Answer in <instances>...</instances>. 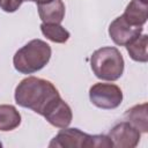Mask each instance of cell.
Returning a JSON list of instances; mask_svg holds the SVG:
<instances>
[{
    "instance_id": "6da1fadb",
    "label": "cell",
    "mask_w": 148,
    "mask_h": 148,
    "mask_svg": "<svg viewBox=\"0 0 148 148\" xmlns=\"http://www.w3.org/2000/svg\"><path fill=\"white\" fill-rule=\"evenodd\" d=\"M14 96L16 104L43 116L47 106L59 97L60 94L51 81L28 76L16 86Z\"/></svg>"
},
{
    "instance_id": "7a4b0ae2",
    "label": "cell",
    "mask_w": 148,
    "mask_h": 148,
    "mask_svg": "<svg viewBox=\"0 0 148 148\" xmlns=\"http://www.w3.org/2000/svg\"><path fill=\"white\" fill-rule=\"evenodd\" d=\"M51 46L42 39H32L16 51L13 64L17 72L32 74L44 68L51 59Z\"/></svg>"
},
{
    "instance_id": "3957f363",
    "label": "cell",
    "mask_w": 148,
    "mask_h": 148,
    "mask_svg": "<svg viewBox=\"0 0 148 148\" xmlns=\"http://www.w3.org/2000/svg\"><path fill=\"white\" fill-rule=\"evenodd\" d=\"M90 66L96 77L104 81H116L124 73V58L120 51L113 46H104L90 57Z\"/></svg>"
},
{
    "instance_id": "277c9868",
    "label": "cell",
    "mask_w": 148,
    "mask_h": 148,
    "mask_svg": "<svg viewBox=\"0 0 148 148\" xmlns=\"http://www.w3.org/2000/svg\"><path fill=\"white\" fill-rule=\"evenodd\" d=\"M90 102L103 110L118 108L123 102V91L114 83H95L89 89Z\"/></svg>"
},
{
    "instance_id": "5b68a950",
    "label": "cell",
    "mask_w": 148,
    "mask_h": 148,
    "mask_svg": "<svg viewBox=\"0 0 148 148\" xmlns=\"http://www.w3.org/2000/svg\"><path fill=\"white\" fill-rule=\"evenodd\" d=\"M91 135L80 131L79 128H62L51 140V148H90Z\"/></svg>"
},
{
    "instance_id": "8992f818",
    "label": "cell",
    "mask_w": 148,
    "mask_h": 148,
    "mask_svg": "<svg viewBox=\"0 0 148 148\" xmlns=\"http://www.w3.org/2000/svg\"><path fill=\"white\" fill-rule=\"evenodd\" d=\"M113 147L117 148H134L138 146L141 132L128 121H121L114 125L109 133Z\"/></svg>"
},
{
    "instance_id": "52a82bcc",
    "label": "cell",
    "mask_w": 148,
    "mask_h": 148,
    "mask_svg": "<svg viewBox=\"0 0 148 148\" xmlns=\"http://www.w3.org/2000/svg\"><path fill=\"white\" fill-rule=\"evenodd\" d=\"M142 27L131 25L123 16L116 17L109 25V36L114 44L119 46H125L135 37L142 34Z\"/></svg>"
},
{
    "instance_id": "ba28073f",
    "label": "cell",
    "mask_w": 148,
    "mask_h": 148,
    "mask_svg": "<svg viewBox=\"0 0 148 148\" xmlns=\"http://www.w3.org/2000/svg\"><path fill=\"white\" fill-rule=\"evenodd\" d=\"M43 117L52 126L58 128L68 127L73 119V112L71 106L59 96L57 97L45 110Z\"/></svg>"
},
{
    "instance_id": "9c48e42d",
    "label": "cell",
    "mask_w": 148,
    "mask_h": 148,
    "mask_svg": "<svg viewBox=\"0 0 148 148\" xmlns=\"http://www.w3.org/2000/svg\"><path fill=\"white\" fill-rule=\"evenodd\" d=\"M38 15L43 23L60 24L65 17V3L62 0H52L46 3L37 5Z\"/></svg>"
},
{
    "instance_id": "30bf717a",
    "label": "cell",
    "mask_w": 148,
    "mask_h": 148,
    "mask_svg": "<svg viewBox=\"0 0 148 148\" xmlns=\"http://www.w3.org/2000/svg\"><path fill=\"white\" fill-rule=\"evenodd\" d=\"M121 16L131 25L142 27L148 18V2L142 0H131Z\"/></svg>"
},
{
    "instance_id": "8fae6325",
    "label": "cell",
    "mask_w": 148,
    "mask_h": 148,
    "mask_svg": "<svg viewBox=\"0 0 148 148\" xmlns=\"http://www.w3.org/2000/svg\"><path fill=\"white\" fill-rule=\"evenodd\" d=\"M147 106L148 104L141 103L130 108L125 112V119L130 124H132L135 128H138L142 133L148 132V117H147Z\"/></svg>"
},
{
    "instance_id": "7c38bea8",
    "label": "cell",
    "mask_w": 148,
    "mask_h": 148,
    "mask_svg": "<svg viewBox=\"0 0 148 148\" xmlns=\"http://www.w3.org/2000/svg\"><path fill=\"white\" fill-rule=\"evenodd\" d=\"M21 124V114L14 105H0V132H9L18 127Z\"/></svg>"
},
{
    "instance_id": "4fadbf2b",
    "label": "cell",
    "mask_w": 148,
    "mask_h": 148,
    "mask_svg": "<svg viewBox=\"0 0 148 148\" xmlns=\"http://www.w3.org/2000/svg\"><path fill=\"white\" fill-rule=\"evenodd\" d=\"M130 57L138 62H147L148 61V36L146 34H141L140 36L135 37L128 44L125 45Z\"/></svg>"
},
{
    "instance_id": "5bb4252c",
    "label": "cell",
    "mask_w": 148,
    "mask_h": 148,
    "mask_svg": "<svg viewBox=\"0 0 148 148\" xmlns=\"http://www.w3.org/2000/svg\"><path fill=\"white\" fill-rule=\"evenodd\" d=\"M42 34L51 42L62 44L69 39V32L62 25L56 23H42L40 24Z\"/></svg>"
},
{
    "instance_id": "9a60e30c",
    "label": "cell",
    "mask_w": 148,
    "mask_h": 148,
    "mask_svg": "<svg viewBox=\"0 0 148 148\" xmlns=\"http://www.w3.org/2000/svg\"><path fill=\"white\" fill-rule=\"evenodd\" d=\"M109 148L113 147L111 139L105 134H96L90 138V148Z\"/></svg>"
},
{
    "instance_id": "2e32d148",
    "label": "cell",
    "mask_w": 148,
    "mask_h": 148,
    "mask_svg": "<svg viewBox=\"0 0 148 148\" xmlns=\"http://www.w3.org/2000/svg\"><path fill=\"white\" fill-rule=\"evenodd\" d=\"M24 0H0V8L6 13L16 12Z\"/></svg>"
},
{
    "instance_id": "e0dca14e",
    "label": "cell",
    "mask_w": 148,
    "mask_h": 148,
    "mask_svg": "<svg viewBox=\"0 0 148 148\" xmlns=\"http://www.w3.org/2000/svg\"><path fill=\"white\" fill-rule=\"evenodd\" d=\"M50 1H52V0H35V2H36L37 5H40V3H46V2H50Z\"/></svg>"
},
{
    "instance_id": "ac0fdd59",
    "label": "cell",
    "mask_w": 148,
    "mask_h": 148,
    "mask_svg": "<svg viewBox=\"0 0 148 148\" xmlns=\"http://www.w3.org/2000/svg\"><path fill=\"white\" fill-rule=\"evenodd\" d=\"M24 1H34L35 2V0H24Z\"/></svg>"
},
{
    "instance_id": "d6986e66",
    "label": "cell",
    "mask_w": 148,
    "mask_h": 148,
    "mask_svg": "<svg viewBox=\"0 0 148 148\" xmlns=\"http://www.w3.org/2000/svg\"><path fill=\"white\" fill-rule=\"evenodd\" d=\"M142 1H145V2H148V0H142Z\"/></svg>"
},
{
    "instance_id": "ffe728a7",
    "label": "cell",
    "mask_w": 148,
    "mask_h": 148,
    "mask_svg": "<svg viewBox=\"0 0 148 148\" xmlns=\"http://www.w3.org/2000/svg\"><path fill=\"white\" fill-rule=\"evenodd\" d=\"M0 147H2V143H1V142H0Z\"/></svg>"
}]
</instances>
